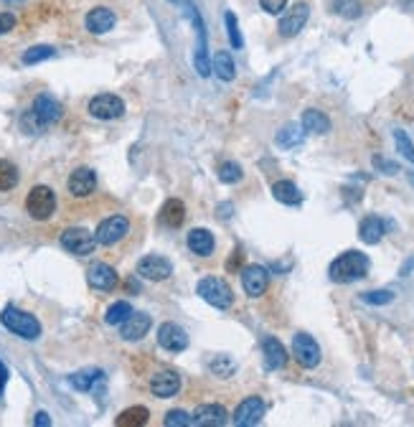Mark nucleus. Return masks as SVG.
I'll list each match as a JSON object with an SVG mask.
<instances>
[{"label": "nucleus", "mask_w": 414, "mask_h": 427, "mask_svg": "<svg viewBox=\"0 0 414 427\" xmlns=\"http://www.w3.org/2000/svg\"><path fill=\"white\" fill-rule=\"evenodd\" d=\"M369 267H371V262L366 257L364 252L358 250H348L343 252L340 257L331 262V267H328V277H331L333 283H356L361 277L369 275Z\"/></svg>", "instance_id": "f257e3e1"}, {"label": "nucleus", "mask_w": 414, "mask_h": 427, "mask_svg": "<svg viewBox=\"0 0 414 427\" xmlns=\"http://www.w3.org/2000/svg\"><path fill=\"white\" fill-rule=\"evenodd\" d=\"M0 323L8 328L10 333H16L18 338H23V341H36V338L41 336V323H39V318L31 316V313H25V310L16 308V305L3 308Z\"/></svg>", "instance_id": "f03ea898"}, {"label": "nucleus", "mask_w": 414, "mask_h": 427, "mask_svg": "<svg viewBox=\"0 0 414 427\" xmlns=\"http://www.w3.org/2000/svg\"><path fill=\"white\" fill-rule=\"evenodd\" d=\"M56 193L49 186H34L25 196V211L34 221H49L56 214Z\"/></svg>", "instance_id": "7ed1b4c3"}, {"label": "nucleus", "mask_w": 414, "mask_h": 427, "mask_svg": "<svg viewBox=\"0 0 414 427\" xmlns=\"http://www.w3.org/2000/svg\"><path fill=\"white\" fill-rule=\"evenodd\" d=\"M196 293L208 303V305H214L219 310H229L234 305V290L229 287L226 280L221 277H204L196 287Z\"/></svg>", "instance_id": "20e7f679"}, {"label": "nucleus", "mask_w": 414, "mask_h": 427, "mask_svg": "<svg viewBox=\"0 0 414 427\" xmlns=\"http://www.w3.org/2000/svg\"><path fill=\"white\" fill-rule=\"evenodd\" d=\"M61 247L67 252H72V254H76V257H87V254L94 252L97 239L84 226H69V229L61 232Z\"/></svg>", "instance_id": "39448f33"}, {"label": "nucleus", "mask_w": 414, "mask_h": 427, "mask_svg": "<svg viewBox=\"0 0 414 427\" xmlns=\"http://www.w3.org/2000/svg\"><path fill=\"white\" fill-rule=\"evenodd\" d=\"M127 232H130V221H127V217L115 214V217H107L100 226H97L94 239H97V244H102V247H112V244L122 242L124 237H127Z\"/></svg>", "instance_id": "423d86ee"}, {"label": "nucleus", "mask_w": 414, "mask_h": 427, "mask_svg": "<svg viewBox=\"0 0 414 427\" xmlns=\"http://www.w3.org/2000/svg\"><path fill=\"white\" fill-rule=\"evenodd\" d=\"M292 356L303 369H315L320 364V346L310 333H295L292 338Z\"/></svg>", "instance_id": "0eeeda50"}, {"label": "nucleus", "mask_w": 414, "mask_h": 427, "mask_svg": "<svg viewBox=\"0 0 414 427\" xmlns=\"http://www.w3.org/2000/svg\"><path fill=\"white\" fill-rule=\"evenodd\" d=\"M138 275L142 280H150V283H166L168 277L173 275V265L160 254H148L138 262Z\"/></svg>", "instance_id": "6e6552de"}, {"label": "nucleus", "mask_w": 414, "mask_h": 427, "mask_svg": "<svg viewBox=\"0 0 414 427\" xmlns=\"http://www.w3.org/2000/svg\"><path fill=\"white\" fill-rule=\"evenodd\" d=\"M89 115L94 120H105V122L117 120L124 115V102L117 94H97L89 102Z\"/></svg>", "instance_id": "1a4fd4ad"}, {"label": "nucleus", "mask_w": 414, "mask_h": 427, "mask_svg": "<svg viewBox=\"0 0 414 427\" xmlns=\"http://www.w3.org/2000/svg\"><path fill=\"white\" fill-rule=\"evenodd\" d=\"M31 115H34V118L39 120V125L46 130L49 125H54V122L61 120L64 109H61V105H58L51 94H39L34 100V105H31Z\"/></svg>", "instance_id": "9d476101"}, {"label": "nucleus", "mask_w": 414, "mask_h": 427, "mask_svg": "<svg viewBox=\"0 0 414 427\" xmlns=\"http://www.w3.org/2000/svg\"><path fill=\"white\" fill-rule=\"evenodd\" d=\"M262 417H265V402H262V397H247L237 407L232 422L237 427H254L262 422Z\"/></svg>", "instance_id": "9b49d317"}, {"label": "nucleus", "mask_w": 414, "mask_h": 427, "mask_svg": "<svg viewBox=\"0 0 414 427\" xmlns=\"http://www.w3.org/2000/svg\"><path fill=\"white\" fill-rule=\"evenodd\" d=\"M157 344L171 353H181L188 349V333L175 323H163L157 328Z\"/></svg>", "instance_id": "f8f14e48"}, {"label": "nucleus", "mask_w": 414, "mask_h": 427, "mask_svg": "<svg viewBox=\"0 0 414 427\" xmlns=\"http://www.w3.org/2000/svg\"><path fill=\"white\" fill-rule=\"evenodd\" d=\"M307 18H310V6L307 3H298V6H292L285 18L280 21V36L282 39H292V36H298L303 28H305Z\"/></svg>", "instance_id": "ddd939ff"}, {"label": "nucleus", "mask_w": 414, "mask_h": 427, "mask_svg": "<svg viewBox=\"0 0 414 427\" xmlns=\"http://www.w3.org/2000/svg\"><path fill=\"white\" fill-rule=\"evenodd\" d=\"M67 188L74 199H87L97 191V173L91 168H76L74 173L69 176Z\"/></svg>", "instance_id": "4468645a"}, {"label": "nucleus", "mask_w": 414, "mask_h": 427, "mask_svg": "<svg viewBox=\"0 0 414 427\" xmlns=\"http://www.w3.org/2000/svg\"><path fill=\"white\" fill-rule=\"evenodd\" d=\"M241 285L249 298H259V295H265L267 285H270V272L262 265H247L241 270Z\"/></svg>", "instance_id": "2eb2a0df"}, {"label": "nucleus", "mask_w": 414, "mask_h": 427, "mask_svg": "<svg viewBox=\"0 0 414 427\" xmlns=\"http://www.w3.org/2000/svg\"><path fill=\"white\" fill-rule=\"evenodd\" d=\"M178 389H181V377L175 371H171V369H163V371H157V374L150 377V392L160 397V399L175 397Z\"/></svg>", "instance_id": "dca6fc26"}, {"label": "nucleus", "mask_w": 414, "mask_h": 427, "mask_svg": "<svg viewBox=\"0 0 414 427\" xmlns=\"http://www.w3.org/2000/svg\"><path fill=\"white\" fill-rule=\"evenodd\" d=\"M226 422H229V415L221 404H201L190 417V425L196 427H221Z\"/></svg>", "instance_id": "f3484780"}, {"label": "nucleus", "mask_w": 414, "mask_h": 427, "mask_svg": "<svg viewBox=\"0 0 414 427\" xmlns=\"http://www.w3.org/2000/svg\"><path fill=\"white\" fill-rule=\"evenodd\" d=\"M84 23H87V31L94 36H105L109 34L112 28H115L117 23V16L112 13L109 8H105V6H100V8H91L89 13H87V18H84Z\"/></svg>", "instance_id": "a211bd4d"}, {"label": "nucleus", "mask_w": 414, "mask_h": 427, "mask_svg": "<svg viewBox=\"0 0 414 427\" xmlns=\"http://www.w3.org/2000/svg\"><path fill=\"white\" fill-rule=\"evenodd\" d=\"M87 283H89V287H94V290H115L117 285V272L115 267H109V265H105V262H94L89 270H87Z\"/></svg>", "instance_id": "6ab92c4d"}, {"label": "nucleus", "mask_w": 414, "mask_h": 427, "mask_svg": "<svg viewBox=\"0 0 414 427\" xmlns=\"http://www.w3.org/2000/svg\"><path fill=\"white\" fill-rule=\"evenodd\" d=\"M150 326H153V320H150L148 313H130L127 316V320L122 323V331H120V336H122L124 341H140V338H145L150 331Z\"/></svg>", "instance_id": "aec40b11"}, {"label": "nucleus", "mask_w": 414, "mask_h": 427, "mask_svg": "<svg viewBox=\"0 0 414 427\" xmlns=\"http://www.w3.org/2000/svg\"><path fill=\"white\" fill-rule=\"evenodd\" d=\"M190 18H193V25L199 31V49L193 54V64H196V72L201 76H208L211 74V61H208V51H206V28H204V21H201L199 13H190Z\"/></svg>", "instance_id": "412c9836"}, {"label": "nucleus", "mask_w": 414, "mask_h": 427, "mask_svg": "<svg viewBox=\"0 0 414 427\" xmlns=\"http://www.w3.org/2000/svg\"><path fill=\"white\" fill-rule=\"evenodd\" d=\"M262 353H265L267 371H277V369H282L287 364V351H285V346L274 336H267L265 341H262Z\"/></svg>", "instance_id": "4be33fe9"}, {"label": "nucleus", "mask_w": 414, "mask_h": 427, "mask_svg": "<svg viewBox=\"0 0 414 427\" xmlns=\"http://www.w3.org/2000/svg\"><path fill=\"white\" fill-rule=\"evenodd\" d=\"M186 244L196 257H208L216 247V239L208 229H190L188 237H186Z\"/></svg>", "instance_id": "5701e85b"}, {"label": "nucleus", "mask_w": 414, "mask_h": 427, "mask_svg": "<svg viewBox=\"0 0 414 427\" xmlns=\"http://www.w3.org/2000/svg\"><path fill=\"white\" fill-rule=\"evenodd\" d=\"M157 221L163 226H168V229H178V226L186 221V206H183L181 199H168V201L160 206Z\"/></svg>", "instance_id": "b1692460"}, {"label": "nucleus", "mask_w": 414, "mask_h": 427, "mask_svg": "<svg viewBox=\"0 0 414 427\" xmlns=\"http://www.w3.org/2000/svg\"><path fill=\"white\" fill-rule=\"evenodd\" d=\"M303 130L313 135H325L331 130V120L325 118V112H320V109H305L303 112Z\"/></svg>", "instance_id": "393cba45"}, {"label": "nucleus", "mask_w": 414, "mask_h": 427, "mask_svg": "<svg viewBox=\"0 0 414 427\" xmlns=\"http://www.w3.org/2000/svg\"><path fill=\"white\" fill-rule=\"evenodd\" d=\"M384 232H386V226H384V221L379 217H366L361 221V226H358V237L366 244H379Z\"/></svg>", "instance_id": "a878e982"}, {"label": "nucleus", "mask_w": 414, "mask_h": 427, "mask_svg": "<svg viewBox=\"0 0 414 427\" xmlns=\"http://www.w3.org/2000/svg\"><path fill=\"white\" fill-rule=\"evenodd\" d=\"M272 196L280 204H285V206H298L303 201V193H300V188L292 181H277L272 186Z\"/></svg>", "instance_id": "bb28decb"}, {"label": "nucleus", "mask_w": 414, "mask_h": 427, "mask_svg": "<svg viewBox=\"0 0 414 427\" xmlns=\"http://www.w3.org/2000/svg\"><path fill=\"white\" fill-rule=\"evenodd\" d=\"M211 72H214L221 82H232L234 76H237L232 54H229V51H216V56L211 59Z\"/></svg>", "instance_id": "cd10ccee"}, {"label": "nucleus", "mask_w": 414, "mask_h": 427, "mask_svg": "<svg viewBox=\"0 0 414 427\" xmlns=\"http://www.w3.org/2000/svg\"><path fill=\"white\" fill-rule=\"evenodd\" d=\"M102 379H105V374H102L100 369H84V371L72 374L69 382H72V386H74L76 392H89L91 386L97 384V382H102Z\"/></svg>", "instance_id": "c85d7f7f"}, {"label": "nucleus", "mask_w": 414, "mask_h": 427, "mask_svg": "<svg viewBox=\"0 0 414 427\" xmlns=\"http://www.w3.org/2000/svg\"><path fill=\"white\" fill-rule=\"evenodd\" d=\"M148 417H150V412L138 404V407H130V410L120 412V417L115 419V425L117 427H140L148 422Z\"/></svg>", "instance_id": "c756f323"}, {"label": "nucleus", "mask_w": 414, "mask_h": 427, "mask_svg": "<svg viewBox=\"0 0 414 427\" xmlns=\"http://www.w3.org/2000/svg\"><path fill=\"white\" fill-rule=\"evenodd\" d=\"M303 138H305V133H303V125H295V122H290V125H285L277 133V138H274V142L280 145V148H295V145H300L303 142Z\"/></svg>", "instance_id": "7c9ffc66"}, {"label": "nucleus", "mask_w": 414, "mask_h": 427, "mask_svg": "<svg viewBox=\"0 0 414 427\" xmlns=\"http://www.w3.org/2000/svg\"><path fill=\"white\" fill-rule=\"evenodd\" d=\"M130 313H133V305H130V303L117 300V303H112L107 308V313H105V323H107V326H122Z\"/></svg>", "instance_id": "2f4dec72"}, {"label": "nucleus", "mask_w": 414, "mask_h": 427, "mask_svg": "<svg viewBox=\"0 0 414 427\" xmlns=\"http://www.w3.org/2000/svg\"><path fill=\"white\" fill-rule=\"evenodd\" d=\"M18 168L10 160H0V191H13L18 186Z\"/></svg>", "instance_id": "473e14b6"}, {"label": "nucleus", "mask_w": 414, "mask_h": 427, "mask_svg": "<svg viewBox=\"0 0 414 427\" xmlns=\"http://www.w3.org/2000/svg\"><path fill=\"white\" fill-rule=\"evenodd\" d=\"M56 54V49L54 46H46V43H41V46H31V49L23 54V64L25 67H31V64H41V61L51 59Z\"/></svg>", "instance_id": "72a5a7b5"}, {"label": "nucleus", "mask_w": 414, "mask_h": 427, "mask_svg": "<svg viewBox=\"0 0 414 427\" xmlns=\"http://www.w3.org/2000/svg\"><path fill=\"white\" fill-rule=\"evenodd\" d=\"M241 178H244V171H241L239 163L226 160V163L219 166V181H224V184H239Z\"/></svg>", "instance_id": "f704fd0d"}, {"label": "nucleus", "mask_w": 414, "mask_h": 427, "mask_svg": "<svg viewBox=\"0 0 414 427\" xmlns=\"http://www.w3.org/2000/svg\"><path fill=\"white\" fill-rule=\"evenodd\" d=\"M208 369H211V371H214L216 377H221V379H226V377H232L234 374V361L229 359V356H224V353H221V356H214V359L208 361Z\"/></svg>", "instance_id": "c9c22d12"}, {"label": "nucleus", "mask_w": 414, "mask_h": 427, "mask_svg": "<svg viewBox=\"0 0 414 427\" xmlns=\"http://www.w3.org/2000/svg\"><path fill=\"white\" fill-rule=\"evenodd\" d=\"M333 8H336V13L343 18H358L361 16V0H336L333 3Z\"/></svg>", "instance_id": "e433bc0d"}, {"label": "nucleus", "mask_w": 414, "mask_h": 427, "mask_svg": "<svg viewBox=\"0 0 414 427\" xmlns=\"http://www.w3.org/2000/svg\"><path fill=\"white\" fill-rule=\"evenodd\" d=\"M394 142H397V151L414 166V142L409 140V135L404 130H394Z\"/></svg>", "instance_id": "4c0bfd02"}, {"label": "nucleus", "mask_w": 414, "mask_h": 427, "mask_svg": "<svg viewBox=\"0 0 414 427\" xmlns=\"http://www.w3.org/2000/svg\"><path fill=\"white\" fill-rule=\"evenodd\" d=\"M226 21V31H229V41H232L234 49H241L244 46V39H241V31H239V23H237V16H234L232 10L224 16Z\"/></svg>", "instance_id": "58836bf2"}, {"label": "nucleus", "mask_w": 414, "mask_h": 427, "mask_svg": "<svg viewBox=\"0 0 414 427\" xmlns=\"http://www.w3.org/2000/svg\"><path fill=\"white\" fill-rule=\"evenodd\" d=\"M361 300L369 303V305H386V303L394 300V293L391 290H371V293H364Z\"/></svg>", "instance_id": "ea45409f"}, {"label": "nucleus", "mask_w": 414, "mask_h": 427, "mask_svg": "<svg viewBox=\"0 0 414 427\" xmlns=\"http://www.w3.org/2000/svg\"><path fill=\"white\" fill-rule=\"evenodd\" d=\"M168 427H186L190 425V417H188V412H183V410H171L166 415V419H163Z\"/></svg>", "instance_id": "a19ab883"}, {"label": "nucleus", "mask_w": 414, "mask_h": 427, "mask_svg": "<svg viewBox=\"0 0 414 427\" xmlns=\"http://www.w3.org/2000/svg\"><path fill=\"white\" fill-rule=\"evenodd\" d=\"M259 6H262V10H267L270 16H280L282 10H285V6H287V0H259Z\"/></svg>", "instance_id": "79ce46f5"}, {"label": "nucleus", "mask_w": 414, "mask_h": 427, "mask_svg": "<svg viewBox=\"0 0 414 427\" xmlns=\"http://www.w3.org/2000/svg\"><path fill=\"white\" fill-rule=\"evenodd\" d=\"M13 28H16V16L8 13V10H3V13H0V36L10 34Z\"/></svg>", "instance_id": "37998d69"}, {"label": "nucleus", "mask_w": 414, "mask_h": 427, "mask_svg": "<svg viewBox=\"0 0 414 427\" xmlns=\"http://www.w3.org/2000/svg\"><path fill=\"white\" fill-rule=\"evenodd\" d=\"M373 166L379 168V171H384L386 176H394V173H399V166H397V163H391V160H384V158H379V155L373 158Z\"/></svg>", "instance_id": "c03bdc74"}, {"label": "nucleus", "mask_w": 414, "mask_h": 427, "mask_svg": "<svg viewBox=\"0 0 414 427\" xmlns=\"http://www.w3.org/2000/svg\"><path fill=\"white\" fill-rule=\"evenodd\" d=\"M34 425H39V427H49V425H51V417H49V415H46V412H36Z\"/></svg>", "instance_id": "a18cd8bd"}, {"label": "nucleus", "mask_w": 414, "mask_h": 427, "mask_svg": "<svg viewBox=\"0 0 414 427\" xmlns=\"http://www.w3.org/2000/svg\"><path fill=\"white\" fill-rule=\"evenodd\" d=\"M6 384H8V366H6L3 361H0V394H3Z\"/></svg>", "instance_id": "49530a36"}, {"label": "nucleus", "mask_w": 414, "mask_h": 427, "mask_svg": "<svg viewBox=\"0 0 414 427\" xmlns=\"http://www.w3.org/2000/svg\"><path fill=\"white\" fill-rule=\"evenodd\" d=\"M399 6L406 10H414V0H399Z\"/></svg>", "instance_id": "de8ad7c7"}, {"label": "nucleus", "mask_w": 414, "mask_h": 427, "mask_svg": "<svg viewBox=\"0 0 414 427\" xmlns=\"http://www.w3.org/2000/svg\"><path fill=\"white\" fill-rule=\"evenodd\" d=\"M3 3H8V6H18V3H25V0H3Z\"/></svg>", "instance_id": "09e8293b"}, {"label": "nucleus", "mask_w": 414, "mask_h": 427, "mask_svg": "<svg viewBox=\"0 0 414 427\" xmlns=\"http://www.w3.org/2000/svg\"><path fill=\"white\" fill-rule=\"evenodd\" d=\"M409 178H412V184H414V173H409Z\"/></svg>", "instance_id": "8fccbe9b"}]
</instances>
